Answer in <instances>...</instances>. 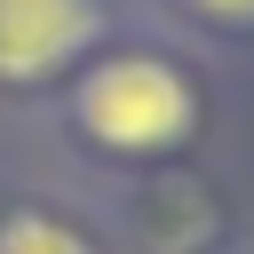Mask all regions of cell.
I'll list each match as a JSON object with an SVG mask.
<instances>
[{
	"mask_svg": "<svg viewBox=\"0 0 254 254\" xmlns=\"http://www.w3.org/2000/svg\"><path fill=\"white\" fill-rule=\"evenodd\" d=\"M71 111H79V127L103 151H135V159L143 151H175L198 127V95H190V79L167 56H111V64H95L71 87Z\"/></svg>",
	"mask_w": 254,
	"mask_h": 254,
	"instance_id": "cell-1",
	"label": "cell"
},
{
	"mask_svg": "<svg viewBox=\"0 0 254 254\" xmlns=\"http://www.w3.org/2000/svg\"><path fill=\"white\" fill-rule=\"evenodd\" d=\"M183 8H198L214 24H254V0H183Z\"/></svg>",
	"mask_w": 254,
	"mask_h": 254,
	"instance_id": "cell-4",
	"label": "cell"
},
{
	"mask_svg": "<svg viewBox=\"0 0 254 254\" xmlns=\"http://www.w3.org/2000/svg\"><path fill=\"white\" fill-rule=\"evenodd\" d=\"M103 32L95 0H0V79L40 87Z\"/></svg>",
	"mask_w": 254,
	"mask_h": 254,
	"instance_id": "cell-2",
	"label": "cell"
},
{
	"mask_svg": "<svg viewBox=\"0 0 254 254\" xmlns=\"http://www.w3.org/2000/svg\"><path fill=\"white\" fill-rule=\"evenodd\" d=\"M0 254H95V246L56 214H8L0 222Z\"/></svg>",
	"mask_w": 254,
	"mask_h": 254,
	"instance_id": "cell-3",
	"label": "cell"
}]
</instances>
